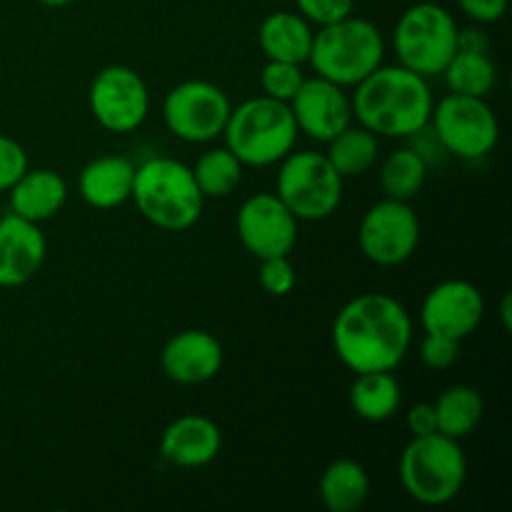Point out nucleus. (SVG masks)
Segmentation results:
<instances>
[{
    "mask_svg": "<svg viewBox=\"0 0 512 512\" xmlns=\"http://www.w3.org/2000/svg\"><path fill=\"white\" fill-rule=\"evenodd\" d=\"M330 343L353 373L395 370L413 345V318L388 293L355 295L335 315Z\"/></svg>",
    "mask_w": 512,
    "mask_h": 512,
    "instance_id": "f257e3e1",
    "label": "nucleus"
},
{
    "mask_svg": "<svg viewBox=\"0 0 512 512\" xmlns=\"http://www.w3.org/2000/svg\"><path fill=\"white\" fill-rule=\"evenodd\" d=\"M500 320H503V328L510 330L512 318H510V295H503V303H500Z\"/></svg>",
    "mask_w": 512,
    "mask_h": 512,
    "instance_id": "e433bc0d",
    "label": "nucleus"
},
{
    "mask_svg": "<svg viewBox=\"0 0 512 512\" xmlns=\"http://www.w3.org/2000/svg\"><path fill=\"white\" fill-rule=\"evenodd\" d=\"M288 105L295 125H298V133L308 135L315 143H328L340 130L353 123L350 95L345 93V88L320 78V75L305 78Z\"/></svg>",
    "mask_w": 512,
    "mask_h": 512,
    "instance_id": "2eb2a0df",
    "label": "nucleus"
},
{
    "mask_svg": "<svg viewBox=\"0 0 512 512\" xmlns=\"http://www.w3.org/2000/svg\"><path fill=\"white\" fill-rule=\"evenodd\" d=\"M370 475L358 460L338 458L323 470L318 483L320 503L330 512H358L370 498Z\"/></svg>",
    "mask_w": 512,
    "mask_h": 512,
    "instance_id": "4be33fe9",
    "label": "nucleus"
},
{
    "mask_svg": "<svg viewBox=\"0 0 512 512\" xmlns=\"http://www.w3.org/2000/svg\"><path fill=\"white\" fill-rule=\"evenodd\" d=\"M420 218L405 200L383 198L365 210L358 228V245L365 260L380 268L408 263L420 245Z\"/></svg>",
    "mask_w": 512,
    "mask_h": 512,
    "instance_id": "9b49d317",
    "label": "nucleus"
},
{
    "mask_svg": "<svg viewBox=\"0 0 512 512\" xmlns=\"http://www.w3.org/2000/svg\"><path fill=\"white\" fill-rule=\"evenodd\" d=\"M460 8V13L468 20L478 25H490L503 20V15L508 13L510 0H455Z\"/></svg>",
    "mask_w": 512,
    "mask_h": 512,
    "instance_id": "72a5a7b5",
    "label": "nucleus"
},
{
    "mask_svg": "<svg viewBox=\"0 0 512 512\" xmlns=\"http://www.w3.org/2000/svg\"><path fill=\"white\" fill-rule=\"evenodd\" d=\"M8 193L10 213L40 225L63 210L68 200V183L63 175L50 168H28Z\"/></svg>",
    "mask_w": 512,
    "mask_h": 512,
    "instance_id": "aec40b11",
    "label": "nucleus"
},
{
    "mask_svg": "<svg viewBox=\"0 0 512 512\" xmlns=\"http://www.w3.org/2000/svg\"><path fill=\"white\" fill-rule=\"evenodd\" d=\"M48 240L38 223L8 213L0 218V288H20L40 273Z\"/></svg>",
    "mask_w": 512,
    "mask_h": 512,
    "instance_id": "f3484780",
    "label": "nucleus"
},
{
    "mask_svg": "<svg viewBox=\"0 0 512 512\" xmlns=\"http://www.w3.org/2000/svg\"><path fill=\"white\" fill-rule=\"evenodd\" d=\"M220 448L223 433L208 415H180L160 435V458L173 468H205L218 458Z\"/></svg>",
    "mask_w": 512,
    "mask_h": 512,
    "instance_id": "a211bd4d",
    "label": "nucleus"
},
{
    "mask_svg": "<svg viewBox=\"0 0 512 512\" xmlns=\"http://www.w3.org/2000/svg\"><path fill=\"white\" fill-rule=\"evenodd\" d=\"M243 168L245 165L223 145V148L205 150L190 170L205 200H223L235 193L243 180Z\"/></svg>",
    "mask_w": 512,
    "mask_h": 512,
    "instance_id": "cd10ccee",
    "label": "nucleus"
},
{
    "mask_svg": "<svg viewBox=\"0 0 512 512\" xmlns=\"http://www.w3.org/2000/svg\"><path fill=\"white\" fill-rule=\"evenodd\" d=\"M28 153L18 140L0 133V193H8L15 180L28 170Z\"/></svg>",
    "mask_w": 512,
    "mask_h": 512,
    "instance_id": "473e14b6",
    "label": "nucleus"
},
{
    "mask_svg": "<svg viewBox=\"0 0 512 512\" xmlns=\"http://www.w3.org/2000/svg\"><path fill=\"white\" fill-rule=\"evenodd\" d=\"M298 125L288 103L255 95L235 105L225 123V148L248 168L278 165L298 143Z\"/></svg>",
    "mask_w": 512,
    "mask_h": 512,
    "instance_id": "20e7f679",
    "label": "nucleus"
},
{
    "mask_svg": "<svg viewBox=\"0 0 512 512\" xmlns=\"http://www.w3.org/2000/svg\"><path fill=\"white\" fill-rule=\"evenodd\" d=\"M90 115L103 130L125 135L138 130L150 113V93L143 75L128 65H108L88 90Z\"/></svg>",
    "mask_w": 512,
    "mask_h": 512,
    "instance_id": "f8f14e48",
    "label": "nucleus"
},
{
    "mask_svg": "<svg viewBox=\"0 0 512 512\" xmlns=\"http://www.w3.org/2000/svg\"><path fill=\"white\" fill-rule=\"evenodd\" d=\"M405 425H408V430H410V438H420V435L438 433L433 403L410 405L408 413H405Z\"/></svg>",
    "mask_w": 512,
    "mask_h": 512,
    "instance_id": "f704fd0d",
    "label": "nucleus"
},
{
    "mask_svg": "<svg viewBox=\"0 0 512 512\" xmlns=\"http://www.w3.org/2000/svg\"><path fill=\"white\" fill-rule=\"evenodd\" d=\"M435 408V423H438V433L448 435L453 440L468 438L475 433L485 413L483 395L473 388V385H450L438 400L433 403Z\"/></svg>",
    "mask_w": 512,
    "mask_h": 512,
    "instance_id": "b1692460",
    "label": "nucleus"
},
{
    "mask_svg": "<svg viewBox=\"0 0 512 512\" xmlns=\"http://www.w3.org/2000/svg\"><path fill=\"white\" fill-rule=\"evenodd\" d=\"M348 398L350 408L360 420H365V423H385L403 405V388H400L393 370L355 373Z\"/></svg>",
    "mask_w": 512,
    "mask_h": 512,
    "instance_id": "5701e85b",
    "label": "nucleus"
},
{
    "mask_svg": "<svg viewBox=\"0 0 512 512\" xmlns=\"http://www.w3.org/2000/svg\"><path fill=\"white\" fill-rule=\"evenodd\" d=\"M258 278L260 288L268 295H273V298H285V295L293 293L295 283H298V275H295V268L288 255H275V258L260 260Z\"/></svg>",
    "mask_w": 512,
    "mask_h": 512,
    "instance_id": "c756f323",
    "label": "nucleus"
},
{
    "mask_svg": "<svg viewBox=\"0 0 512 512\" xmlns=\"http://www.w3.org/2000/svg\"><path fill=\"white\" fill-rule=\"evenodd\" d=\"M135 165L123 155L93 158L78 175V193L90 208L115 210L125 205L133 193Z\"/></svg>",
    "mask_w": 512,
    "mask_h": 512,
    "instance_id": "6ab92c4d",
    "label": "nucleus"
},
{
    "mask_svg": "<svg viewBox=\"0 0 512 512\" xmlns=\"http://www.w3.org/2000/svg\"><path fill=\"white\" fill-rule=\"evenodd\" d=\"M485 318V298L470 280H443L433 285L420 303L423 333L445 335L463 343L480 328Z\"/></svg>",
    "mask_w": 512,
    "mask_h": 512,
    "instance_id": "4468645a",
    "label": "nucleus"
},
{
    "mask_svg": "<svg viewBox=\"0 0 512 512\" xmlns=\"http://www.w3.org/2000/svg\"><path fill=\"white\" fill-rule=\"evenodd\" d=\"M443 78L450 93L470 95V98H488L498 85V65L488 53H470L458 50L445 65Z\"/></svg>",
    "mask_w": 512,
    "mask_h": 512,
    "instance_id": "a878e982",
    "label": "nucleus"
},
{
    "mask_svg": "<svg viewBox=\"0 0 512 512\" xmlns=\"http://www.w3.org/2000/svg\"><path fill=\"white\" fill-rule=\"evenodd\" d=\"M315 28L298 10H275L265 15L258 28V45L268 60L308 63Z\"/></svg>",
    "mask_w": 512,
    "mask_h": 512,
    "instance_id": "412c9836",
    "label": "nucleus"
},
{
    "mask_svg": "<svg viewBox=\"0 0 512 512\" xmlns=\"http://www.w3.org/2000/svg\"><path fill=\"white\" fill-rule=\"evenodd\" d=\"M398 63L423 78H438L458 53V23L440 3H415L403 10L393 30Z\"/></svg>",
    "mask_w": 512,
    "mask_h": 512,
    "instance_id": "0eeeda50",
    "label": "nucleus"
},
{
    "mask_svg": "<svg viewBox=\"0 0 512 512\" xmlns=\"http://www.w3.org/2000/svg\"><path fill=\"white\" fill-rule=\"evenodd\" d=\"M298 223L300 220L275 193H253L243 200L235 215L240 243L258 260L293 253L298 243Z\"/></svg>",
    "mask_w": 512,
    "mask_h": 512,
    "instance_id": "ddd939ff",
    "label": "nucleus"
},
{
    "mask_svg": "<svg viewBox=\"0 0 512 512\" xmlns=\"http://www.w3.org/2000/svg\"><path fill=\"white\" fill-rule=\"evenodd\" d=\"M328 160L343 178H360L378 163L380 143L378 135L370 133L363 125H353L340 130L333 140H328Z\"/></svg>",
    "mask_w": 512,
    "mask_h": 512,
    "instance_id": "393cba45",
    "label": "nucleus"
},
{
    "mask_svg": "<svg viewBox=\"0 0 512 512\" xmlns=\"http://www.w3.org/2000/svg\"><path fill=\"white\" fill-rule=\"evenodd\" d=\"M305 73L303 65L285 63V60H268L260 70V88L268 98L280 100V103H290L293 95L298 93L303 85Z\"/></svg>",
    "mask_w": 512,
    "mask_h": 512,
    "instance_id": "c85d7f7f",
    "label": "nucleus"
},
{
    "mask_svg": "<svg viewBox=\"0 0 512 512\" xmlns=\"http://www.w3.org/2000/svg\"><path fill=\"white\" fill-rule=\"evenodd\" d=\"M345 178L333 168L328 155L298 150L280 160L275 195L303 223H320L338 213L343 203Z\"/></svg>",
    "mask_w": 512,
    "mask_h": 512,
    "instance_id": "6e6552de",
    "label": "nucleus"
},
{
    "mask_svg": "<svg viewBox=\"0 0 512 512\" xmlns=\"http://www.w3.org/2000/svg\"><path fill=\"white\" fill-rule=\"evenodd\" d=\"M428 168L430 165L413 145L393 150L380 168V190L385 198L410 203L423 190L425 180H428Z\"/></svg>",
    "mask_w": 512,
    "mask_h": 512,
    "instance_id": "bb28decb",
    "label": "nucleus"
},
{
    "mask_svg": "<svg viewBox=\"0 0 512 512\" xmlns=\"http://www.w3.org/2000/svg\"><path fill=\"white\" fill-rule=\"evenodd\" d=\"M420 363L428 370H448L458 363L460 358V340L445 338V335L425 333L420 343Z\"/></svg>",
    "mask_w": 512,
    "mask_h": 512,
    "instance_id": "7c9ffc66",
    "label": "nucleus"
},
{
    "mask_svg": "<svg viewBox=\"0 0 512 512\" xmlns=\"http://www.w3.org/2000/svg\"><path fill=\"white\" fill-rule=\"evenodd\" d=\"M160 368L178 385H203L223 368V345L208 330H180L165 343Z\"/></svg>",
    "mask_w": 512,
    "mask_h": 512,
    "instance_id": "dca6fc26",
    "label": "nucleus"
},
{
    "mask_svg": "<svg viewBox=\"0 0 512 512\" xmlns=\"http://www.w3.org/2000/svg\"><path fill=\"white\" fill-rule=\"evenodd\" d=\"M35 3L45 5V8H65V5L75 3V0H35Z\"/></svg>",
    "mask_w": 512,
    "mask_h": 512,
    "instance_id": "4c0bfd02",
    "label": "nucleus"
},
{
    "mask_svg": "<svg viewBox=\"0 0 512 512\" xmlns=\"http://www.w3.org/2000/svg\"><path fill=\"white\" fill-rule=\"evenodd\" d=\"M353 118L378 138H413L430 125L433 90L428 78L405 65H380L355 85Z\"/></svg>",
    "mask_w": 512,
    "mask_h": 512,
    "instance_id": "f03ea898",
    "label": "nucleus"
},
{
    "mask_svg": "<svg viewBox=\"0 0 512 512\" xmlns=\"http://www.w3.org/2000/svg\"><path fill=\"white\" fill-rule=\"evenodd\" d=\"M490 35L485 33L483 25L473 23L468 28H458V50H470V53H490Z\"/></svg>",
    "mask_w": 512,
    "mask_h": 512,
    "instance_id": "c9c22d12",
    "label": "nucleus"
},
{
    "mask_svg": "<svg viewBox=\"0 0 512 512\" xmlns=\"http://www.w3.org/2000/svg\"><path fill=\"white\" fill-rule=\"evenodd\" d=\"M130 200L150 225L168 233L193 228L205 205L190 165L168 155H155L143 165H135Z\"/></svg>",
    "mask_w": 512,
    "mask_h": 512,
    "instance_id": "7ed1b4c3",
    "label": "nucleus"
},
{
    "mask_svg": "<svg viewBox=\"0 0 512 512\" xmlns=\"http://www.w3.org/2000/svg\"><path fill=\"white\" fill-rule=\"evenodd\" d=\"M385 60V38L375 23L358 15L315 30L308 63L313 73L340 88H355Z\"/></svg>",
    "mask_w": 512,
    "mask_h": 512,
    "instance_id": "423d86ee",
    "label": "nucleus"
},
{
    "mask_svg": "<svg viewBox=\"0 0 512 512\" xmlns=\"http://www.w3.org/2000/svg\"><path fill=\"white\" fill-rule=\"evenodd\" d=\"M233 110L228 93L208 80H185L163 100V123L183 143H213L223 138Z\"/></svg>",
    "mask_w": 512,
    "mask_h": 512,
    "instance_id": "9d476101",
    "label": "nucleus"
},
{
    "mask_svg": "<svg viewBox=\"0 0 512 512\" xmlns=\"http://www.w3.org/2000/svg\"><path fill=\"white\" fill-rule=\"evenodd\" d=\"M398 478L405 495L425 508L453 503L468 480V458L463 445L443 433L410 438L400 453Z\"/></svg>",
    "mask_w": 512,
    "mask_h": 512,
    "instance_id": "39448f33",
    "label": "nucleus"
},
{
    "mask_svg": "<svg viewBox=\"0 0 512 512\" xmlns=\"http://www.w3.org/2000/svg\"><path fill=\"white\" fill-rule=\"evenodd\" d=\"M430 130L448 155L483 160L498 148L500 123L488 98L450 93L433 105Z\"/></svg>",
    "mask_w": 512,
    "mask_h": 512,
    "instance_id": "1a4fd4ad",
    "label": "nucleus"
},
{
    "mask_svg": "<svg viewBox=\"0 0 512 512\" xmlns=\"http://www.w3.org/2000/svg\"><path fill=\"white\" fill-rule=\"evenodd\" d=\"M295 8L313 28H323L353 15L355 0H295Z\"/></svg>",
    "mask_w": 512,
    "mask_h": 512,
    "instance_id": "2f4dec72",
    "label": "nucleus"
}]
</instances>
